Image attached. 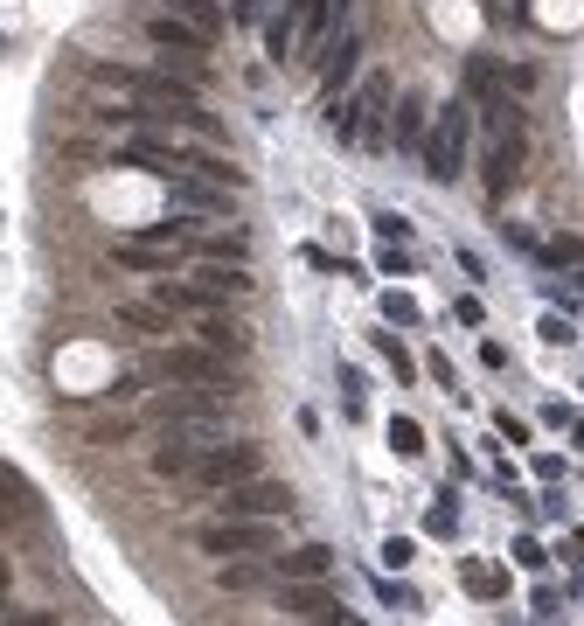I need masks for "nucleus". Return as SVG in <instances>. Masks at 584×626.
I'll return each mask as SVG.
<instances>
[{"label": "nucleus", "instance_id": "0eeeda50", "mask_svg": "<svg viewBox=\"0 0 584 626\" xmlns=\"http://www.w3.org/2000/svg\"><path fill=\"white\" fill-rule=\"evenodd\" d=\"M265 473V446H251V439H237V446H202V460H195V487H209V494H223V487H237V480H258Z\"/></svg>", "mask_w": 584, "mask_h": 626}, {"label": "nucleus", "instance_id": "c756f323", "mask_svg": "<svg viewBox=\"0 0 584 626\" xmlns=\"http://www.w3.org/2000/svg\"><path fill=\"white\" fill-rule=\"evenodd\" d=\"M411 557H418V543H411V536H390V543H383V564H390V571H404Z\"/></svg>", "mask_w": 584, "mask_h": 626}, {"label": "nucleus", "instance_id": "a19ab883", "mask_svg": "<svg viewBox=\"0 0 584 626\" xmlns=\"http://www.w3.org/2000/svg\"><path fill=\"white\" fill-rule=\"evenodd\" d=\"M571 550H578V564H584V529H571Z\"/></svg>", "mask_w": 584, "mask_h": 626}, {"label": "nucleus", "instance_id": "79ce46f5", "mask_svg": "<svg viewBox=\"0 0 584 626\" xmlns=\"http://www.w3.org/2000/svg\"><path fill=\"white\" fill-rule=\"evenodd\" d=\"M571 439H578V453H584V418H578V425H571Z\"/></svg>", "mask_w": 584, "mask_h": 626}, {"label": "nucleus", "instance_id": "f3484780", "mask_svg": "<svg viewBox=\"0 0 584 626\" xmlns=\"http://www.w3.org/2000/svg\"><path fill=\"white\" fill-rule=\"evenodd\" d=\"M112 258H119L126 272H146V279H167V272H181V251H160V244H140V237H133V244H119Z\"/></svg>", "mask_w": 584, "mask_h": 626}, {"label": "nucleus", "instance_id": "a878e982", "mask_svg": "<svg viewBox=\"0 0 584 626\" xmlns=\"http://www.w3.org/2000/svg\"><path fill=\"white\" fill-rule=\"evenodd\" d=\"M202 251H209L216 265H230V258L244 265V251H251V244H244V230H216V237H202Z\"/></svg>", "mask_w": 584, "mask_h": 626}, {"label": "nucleus", "instance_id": "9d476101", "mask_svg": "<svg viewBox=\"0 0 584 626\" xmlns=\"http://www.w3.org/2000/svg\"><path fill=\"white\" fill-rule=\"evenodd\" d=\"M355 63H362V35L348 28V35H334V42H327V56H320V98H341V91H348V77H355Z\"/></svg>", "mask_w": 584, "mask_h": 626}, {"label": "nucleus", "instance_id": "f257e3e1", "mask_svg": "<svg viewBox=\"0 0 584 626\" xmlns=\"http://www.w3.org/2000/svg\"><path fill=\"white\" fill-rule=\"evenodd\" d=\"M230 404L237 390H195V383H167L153 397V425L167 439H188V446H216L230 432Z\"/></svg>", "mask_w": 584, "mask_h": 626}, {"label": "nucleus", "instance_id": "7c9ffc66", "mask_svg": "<svg viewBox=\"0 0 584 626\" xmlns=\"http://www.w3.org/2000/svg\"><path fill=\"white\" fill-rule=\"evenodd\" d=\"M515 564H522V571H543L550 557H543V543H536V536H522V543H515Z\"/></svg>", "mask_w": 584, "mask_h": 626}, {"label": "nucleus", "instance_id": "37998d69", "mask_svg": "<svg viewBox=\"0 0 584 626\" xmlns=\"http://www.w3.org/2000/svg\"><path fill=\"white\" fill-rule=\"evenodd\" d=\"M0 585H7V564H0Z\"/></svg>", "mask_w": 584, "mask_h": 626}, {"label": "nucleus", "instance_id": "cd10ccee", "mask_svg": "<svg viewBox=\"0 0 584 626\" xmlns=\"http://www.w3.org/2000/svg\"><path fill=\"white\" fill-rule=\"evenodd\" d=\"M383 320H404V327H418V300H411V293H383Z\"/></svg>", "mask_w": 584, "mask_h": 626}, {"label": "nucleus", "instance_id": "f03ea898", "mask_svg": "<svg viewBox=\"0 0 584 626\" xmlns=\"http://www.w3.org/2000/svg\"><path fill=\"white\" fill-rule=\"evenodd\" d=\"M146 383H195V390H237L244 383V362L216 355V348H160L140 369Z\"/></svg>", "mask_w": 584, "mask_h": 626}, {"label": "nucleus", "instance_id": "2f4dec72", "mask_svg": "<svg viewBox=\"0 0 584 626\" xmlns=\"http://www.w3.org/2000/svg\"><path fill=\"white\" fill-rule=\"evenodd\" d=\"M543 341L564 348V341H571V320H564V313H543Z\"/></svg>", "mask_w": 584, "mask_h": 626}, {"label": "nucleus", "instance_id": "aec40b11", "mask_svg": "<svg viewBox=\"0 0 584 626\" xmlns=\"http://www.w3.org/2000/svg\"><path fill=\"white\" fill-rule=\"evenodd\" d=\"M459 585H466L473 599H501V592H508V571H501V564H480V557H466V564H459Z\"/></svg>", "mask_w": 584, "mask_h": 626}, {"label": "nucleus", "instance_id": "b1692460", "mask_svg": "<svg viewBox=\"0 0 584 626\" xmlns=\"http://www.w3.org/2000/svg\"><path fill=\"white\" fill-rule=\"evenodd\" d=\"M174 209H230V195L209 181H174Z\"/></svg>", "mask_w": 584, "mask_h": 626}, {"label": "nucleus", "instance_id": "393cba45", "mask_svg": "<svg viewBox=\"0 0 584 626\" xmlns=\"http://www.w3.org/2000/svg\"><path fill=\"white\" fill-rule=\"evenodd\" d=\"M390 446H397V460H418L425 453V425L418 418H390Z\"/></svg>", "mask_w": 584, "mask_h": 626}, {"label": "nucleus", "instance_id": "72a5a7b5", "mask_svg": "<svg viewBox=\"0 0 584 626\" xmlns=\"http://www.w3.org/2000/svg\"><path fill=\"white\" fill-rule=\"evenodd\" d=\"M265 49L286 56V49H292V21H272V28H265Z\"/></svg>", "mask_w": 584, "mask_h": 626}, {"label": "nucleus", "instance_id": "c9c22d12", "mask_svg": "<svg viewBox=\"0 0 584 626\" xmlns=\"http://www.w3.org/2000/svg\"><path fill=\"white\" fill-rule=\"evenodd\" d=\"M376 230H383V237H390V244H397V237H404V230H411V223H404V216H397V209H383V216H376Z\"/></svg>", "mask_w": 584, "mask_h": 626}, {"label": "nucleus", "instance_id": "4c0bfd02", "mask_svg": "<svg viewBox=\"0 0 584 626\" xmlns=\"http://www.w3.org/2000/svg\"><path fill=\"white\" fill-rule=\"evenodd\" d=\"M452 313H459V320H466V327H480V320H487V307H480V300H473V293H466V300H459V307H452Z\"/></svg>", "mask_w": 584, "mask_h": 626}, {"label": "nucleus", "instance_id": "58836bf2", "mask_svg": "<svg viewBox=\"0 0 584 626\" xmlns=\"http://www.w3.org/2000/svg\"><path fill=\"white\" fill-rule=\"evenodd\" d=\"M7 626H56V613H21V620H7Z\"/></svg>", "mask_w": 584, "mask_h": 626}, {"label": "nucleus", "instance_id": "c85d7f7f", "mask_svg": "<svg viewBox=\"0 0 584 626\" xmlns=\"http://www.w3.org/2000/svg\"><path fill=\"white\" fill-rule=\"evenodd\" d=\"M376 348H383V362H390V369H397V376H404V383H411V376H418V362H411V355H404V348H397V341H390V334H376Z\"/></svg>", "mask_w": 584, "mask_h": 626}, {"label": "nucleus", "instance_id": "a211bd4d", "mask_svg": "<svg viewBox=\"0 0 584 626\" xmlns=\"http://www.w3.org/2000/svg\"><path fill=\"white\" fill-rule=\"evenodd\" d=\"M167 14H174V21H188L202 42H216V35H223V7H216V0H167Z\"/></svg>", "mask_w": 584, "mask_h": 626}, {"label": "nucleus", "instance_id": "412c9836", "mask_svg": "<svg viewBox=\"0 0 584 626\" xmlns=\"http://www.w3.org/2000/svg\"><path fill=\"white\" fill-rule=\"evenodd\" d=\"M140 244H160V251H202V230L181 223V216H167V223H146Z\"/></svg>", "mask_w": 584, "mask_h": 626}, {"label": "nucleus", "instance_id": "f8f14e48", "mask_svg": "<svg viewBox=\"0 0 584 626\" xmlns=\"http://www.w3.org/2000/svg\"><path fill=\"white\" fill-rule=\"evenodd\" d=\"M327 571H334V550H327V543H299V550H279V557H272V578H286V585L327 578Z\"/></svg>", "mask_w": 584, "mask_h": 626}, {"label": "nucleus", "instance_id": "6ab92c4d", "mask_svg": "<svg viewBox=\"0 0 584 626\" xmlns=\"http://www.w3.org/2000/svg\"><path fill=\"white\" fill-rule=\"evenodd\" d=\"M195 279H202V286H209V293H216V300H223V307H230V300H244V293H251V272H244V265H202V272H195Z\"/></svg>", "mask_w": 584, "mask_h": 626}, {"label": "nucleus", "instance_id": "4be33fe9", "mask_svg": "<svg viewBox=\"0 0 584 626\" xmlns=\"http://www.w3.org/2000/svg\"><path fill=\"white\" fill-rule=\"evenodd\" d=\"M195 460H202V446H188V439H167V446L153 453V473H160V480H188V473H195Z\"/></svg>", "mask_w": 584, "mask_h": 626}, {"label": "nucleus", "instance_id": "20e7f679", "mask_svg": "<svg viewBox=\"0 0 584 626\" xmlns=\"http://www.w3.org/2000/svg\"><path fill=\"white\" fill-rule=\"evenodd\" d=\"M146 42L160 49V63H167L174 77H188V84H202V77H209V49H216V42H202V35H195L188 21H174L167 7L146 21Z\"/></svg>", "mask_w": 584, "mask_h": 626}, {"label": "nucleus", "instance_id": "6e6552de", "mask_svg": "<svg viewBox=\"0 0 584 626\" xmlns=\"http://www.w3.org/2000/svg\"><path fill=\"white\" fill-rule=\"evenodd\" d=\"M272 606L286 613V620H299V626H348V606L327 592V578H306V585H272Z\"/></svg>", "mask_w": 584, "mask_h": 626}, {"label": "nucleus", "instance_id": "ddd939ff", "mask_svg": "<svg viewBox=\"0 0 584 626\" xmlns=\"http://www.w3.org/2000/svg\"><path fill=\"white\" fill-rule=\"evenodd\" d=\"M195 334H202V348H216V355H230V362H244V355H251V327H244V320H230L223 307L202 313V327H195Z\"/></svg>", "mask_w": 584, "mask_h": 626}, {"label": "nucleus", "instance_id": "f704fd0d", "mask_svg": "<svg viewBox=\"0 0 584 626\" xmlns=\"http://www.w3.org/2000/svg\"><path fill=\"white\" fill-rule=\"evenodd\" d=\"M376 265H383V272H390V279H397V272H404V279H411V251H397V244H390V251H383V258H376Z\"/></svg>", "mask_w": 584, "mask_h": 626}, {"label": "nucleus", "instance_id": "4468645a", "mask_svg": "<svg viewBox=\"0 0 584 626\" xmlns=\"http://www.w3.org/2000/svg\"><path fill=\"white\" fill-rule=\"evenodd\" d=\"M119 327H126V334H140V341H160V334H174V313L146 293V300H119Z\"/></svg>", "mask_w": 584, "mask_h": 626}, {"label": "nucleus", "instance_id": "2eb2a0df", "mask_svg": "<svg viewBox=\"0 0 584 626\" xmlns=\"http://www.w3.org/2000/svg\"><path fill=\"white\" fill-rule=\"evenodd\" d=\"M119 167H153V174H174V167H188V154H174L167 140L133 133V140H119Z\"/></svg>", "mask_w": 584, "mask_h": 626}, {"label": "nucleus", "instance_id": "e433bc0d", "mask_svg": "<svg viewBox=\"0 0 584 626\" xmlns=\"http://www.w3.org/2000/svg\"><path fill=\"white\" fill-rule=\"evenodd\" d=\"M425 529H432V536H452V508H445V501H438L432 515H425Z\"/></svg>", "mask_w": 584, "mask_h": 626}, {"label": "nucleus", "instance_id": "dca6fc26", "mask_svg": "<svg viewBox=\"0 0 584 626\" xmlns=\"http://www.w3.org/2000/svg\"><path fill=\"white\" fill-rule=\"evenodd\" d=\"M272 585V557H223L216 564V592H258Z\"/></svg>", "mask_w": 584, "mask_h": 626}, {"label": "nucleus", "instance_id": "7ed1b4c3", "mask_svg": "<svg viewBox=\"0 0 584 626\" xmlns=\"http://www.w3.org/2000/svg\"><path fill=\"white\" fill-rule=\"evenodd\" d=\"M466 140H473V112L452 98V105H438L432 112V133H425V174H432L438 188H452L459 181V167H466Z\"/></svg>", "mask_w": 584, "mask_h": 626}, {"label": "nucleus", "instance_id": "5701e85b", "mask_svg": "<svg viewBox=\"0 0 584 626\" xmlns=\"http://www.w3.org/2000/svg\"><path fill=\"white\" fill-rule=\"evenodd\" d=\"M327 133L355 147V140H362V105H355V98H327Z\"/></svg>", "mask_w": 584, "mask_h": 626}, {"label": "nucleus", "instance_id": "9b49d317", "mask_svg": "<svg viewBox=\"0 0 584 626\" xmlns=\"http://www.w3.org/2000/svg\"><path fill=\"white\" fill-rule=\"evenodd\" d=\"M425 133H432V112H425V98H418V91H404V98H397V112H390V147H397V154H418V147H425Z\"/></svg>", "mask_w": 584, "mask_h": 626}, {"label": "nucleus", "instance_id": "ea45409f", "mask_svg": "<svg viewBox=\"0 0 584 626\" xmlns=\"http://www.w3.org/2000/svg\"><path fill=\"white\" fill-rule=\"evenodd\" d=\"M230 14H237V21H251V14H258V0H230Z\"/></svg>", "mask_w": 584, "mask_h": 626}, {"label": "nucleus", "instance_id": "423d86ee", "mask_svg": "<svg viewBox=\"0 0 584 626\" xmlns=\"http://www.w3.org/2000/svg\"><path fill=\"white\" fill-rule=\"evenodd\" d=\"M202 557H279V529L272 522H237V515H216L195 529Z\"/></svg>", "mask_w": 584, "mask_h": 626}, {"label": "nucleus", "instance_id": "473e14b6", "mask_svg": "<svg viewBox=\"0 0 584 626\" xmlns=\"http://www.w3.org/2000/svg\"><path fill=\"white\" fill-rule=\"evenodd\" d=\"M494 432H501V439H515V446H529V425H522L515 411H501V418H494Z\"/></svg>", "mask_w": 584, "mask_h": 626}, {"label": "nucleus", "instance_id": "1a4fd4ad", "mask_svg": "<svg viewBox=\"0 0 584 626\" xmlns=\"http://www.w3.org/2000/svg\"><path fill=\"white\" fill-rule=\"evenodd\" d=\"M522 174V126H508V133H494V147H487V174H480V195L487 202H508V181Z\"/></svg>", "mask_w": 584, "mask_h": 626}, {"label": "nucleus", "instance_id": "bb28decb", "mask_svg": "<svg viewBox=\"0 0 584 626\" xmlns=\"http://www.w3.org/2000/svg\"><path fill=\"white\" fill-rule=\"evenodd\" d=\"M543 258H550V265H584V244H578V237H550Z\"/></svg>", "mask_w": 584, "mask_h": 626}, {"label": "nucleus", "instance_id": "39448f33", "mask_svg": "<svg viewBox=\"0 0 584 626\" xmlns=\"http://www.w3.org/2000/svg\"><path fill=\"white\" fill-rule=\"evenodd\" d=\"M216 508H223V515H237V522H279V515H292V508H299V494H292V480L258 473V480L223 487V494H216Z\"/></svg>", "mask_w": 584, "mask_h": 626}]
</instances>
